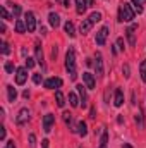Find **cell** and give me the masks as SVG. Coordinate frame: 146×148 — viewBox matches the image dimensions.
Listing matches in <instances>:
<instances>
[{"label":"cell","instance_id":"4dcf8cb0","mask_svg":"<svg viewBox=\"0 0 146 148\" xmlns=\"http://www.w3.org/2000/svg\"><path fill=\"white\" fill-rule=\"evenodd\" d=\"M0 47H2V53H3V55H9V53H10V48H9V43H5V41H2V43H0Z\"/></svg>","mask_w":146,"mask_h":148},{"label":"cell","instance_id":"60d3db41","mask_svg":"<svg viewBox=\"0 0 146 148\" xmlns=\"http://www.w3.org/2000/svg\"><path fill=\"white\" fill-rule=\"evenodd\" d=\"M3 148H16V143H14V141H7Z\"/></svg>","mask_w":146,"mask_h":148},{"label":"cell","instance_id":"bcb514c9","mask_svg":"<svg viewBox=\"0 0 146 148\" xmlns=\"http://www.w3.org/2000/svg\"><path fill=\"white\" fill-rule=\"evenodd\" d=\"M98 148H107V147H103V145H100V147H98Z\"/></svg>","mask_w":146,"mask_h":148},{"label":"cell","instance_id":"e0dca14e","mask_svg":"<svg viewBox=\"0 0 146 148\" xmlns=\"http://www.w3.org/2000/svg\"><path fill=\"white\" fill-rule=\"evenodd\" d=\"M7 95H9V102H16L17 98V91L12 84H7Z\"/></svg>","mask_w":146,"mask_h":148},{"label":"cell","instance_id":"f35d334b","mask_svg":"<svg viewBox=\"0 0 146 148\" xmlns=\"http://www.w3.org/2000/svg\"><path fill=\"white\" fill-rule=\"evenodd\" d=\"M89 117H91V119L96 117V109H95V107H91V110H89Z\"/></svg>","mask_w":146,"mask_h":148},{"label":"cell","instance_id":"e575fe53","mask_svg":"<svg viewBox=\"0 0 146 148\" xmlns=\"http://www.w3.org/2000/svg\"><path fill=\"white\" fill-rule=\"evenodd\" d=\"M107 141H108V133H107V131H103V134H102V145H103V147H107Z\"/></svg>","mask_w":146,"mask_h":148},{"label":"cell","instance_id":"4316f807","mask_svg":"<svg viewBox=\"0 0 146 148\" xmlns=\"http://www.w3.org/2000/svg\"><path fill=\"white\" fill-rule=\"evenodd\" d=\"M143 2L141 0H132V5H134V12H138V14H141L143 12V5H141Z\"/></svg>","mask_w":146,"mask_h":148},{"label":"cell","instance_id":"ba28073f","mask_svg":"<svg viewBox=\"0 0 146 148\" xmlns=\"http://www.w3.org/2000/svg\"><path fill=\"white\" fill-rule=\"evenodd\" d=\"M60 86H62L60 77H48L45 81V88H48V90H55V88H60Z\"/></svg>","mask_w":146,"mask_h":148},{"label":"cell","instance_id":"52a82bcc","mask_svg":"<svg viewBox=\"0 0 146 148\" xmlns=\"http://www.w3.org/2000/svg\"><path fill=\"white\" fill-rule=\"evenodd\" d=\"M136 29H138L136 24H131V26L126 29V36H127V40H129V45H131V47L136 45Z\"/></svg>","mask_w":146,"mask_h":148},{"label":"cell","instance_id":"ac0fdd59","mask_svg":"<svg viewBox=\"0 0 146 148\" xmlns=\"http://www.w3.org/2000/svg\"><path fill=\"white\" fill-rule=\"evenodd\" d=\"M77 134L83 136V138L88 134V127H86V122H84V121H79V122H77Z\"/></svg>","mask_w":146,"mask_h":148},{"label":"cell","instance_id":"cb8c5ba5","mask_svg":"<svg viewBox=\"0 0 146 148\" xmlns=\"http://www.w3.org/2000/svg\"><path fill=\"white\" fill-rule=\"evenodd\" d=\"M10 5H12V17H14V19H17V17L21 16L23 9H21V5H17V3H10Z\"/></svg>","mask_w":146,"mask_h":148},{"label":"cell","instance_id":"7402d4cb","mask_svg":"<svg viewBox=\"0 0 146 148\" xmlns=\"http://www.w3.org/2000/svg\"><path fill=\"white\" fill-rule=\"evenodd\" d=\"M134 119H136V124L139 126V129H143V127H145V115H143V110L138 112Z\"/></svg>","mask_w":146,"mask_h":148},{"label":"cell","instance_id":"74e56055","mask_svg":"<svg viewBox=\"0 0 146 148\" xmlns=\"http://www.w3.org/2000/svg\"><path fill=\"white\" fill-rule=\"evenodd\" d=\"M57 53H59V48H57V45H53V48H52V57L57 59Z\"/></svg>","mask_w":146,"mask_h":148},{"label":"cell","instance_id":"83f0119b","mask_svg":"<svg viewBox=\"0 0 146 148\" xmlns=\"http://www.w3.org/2000/svg\"><path fill=\"white\" fill-rule=\"evenodd\" d=\"M88 19H89V21H91V23L95 24V23H98V21H102V14H100V12H93V14H91V16H89Z\"/></svg>","mask_w":146,"mask_h":148},{"label":"cell","instance_id":"5bb4252c","mask_svg":"<svg viewBox=\"0 0 146 148\" xmlns=\"http://www.w3.org/2000/svg\"><path fill=\"white\" fill-rule=\"evenodd\" d=\"M48 23H50V26L59 28V24H60V17H59V14H57V12H50V14H48Z\"/></svg>","mask_w":146,"mask_h":148},{"label":"cell","instance_id":"30bf717a","mask_svg":"<svg viewBox=\"0 0 146 148\" xmlns=\"http://www.w3.org/2000/svg\"><path fill=\"white\" fill-rule=\"evenodd\" d=\"M77 88V93H79V100H81V105H83V109L88 105V97H86V86H83V84H77L76 86Z\"/></svg>","mask_w":146,"mask_h":148},{"label":"cell","instance_id":"277c9868","mask_svg":"<svg viewBox=\"0 0 146 148\" xmlns=\"http://www.w3.org/2000/svg\"><path fill=\"white\" fill-rule=\"evenodd\" d=\"M53 124H55V115H53V114L43 115V131H45V133H50L52 127H53Z\"/></svg>","mask_w":146,"mask_h":148},{"label":"cell","instance_id":"f1b7e54d","mask_svg":"<svg viewBox=\"0 0 146 148\" xmlns=\"http://www.w3.org/2000/svg\"><path fill=\"white\" fill-rule=\"evenodd\" d=\"M139 73H141V79L146 83V60L141 62V66H139Z\"/></svg>","mask_w":146,"mask_h":148},{"label":"cell","instance_id":"f6af8a7d","mask_svg":"<svg viewBox=\"0 0 146 148\" xmlns=\"http://www.w3.org/2000/svg\"><path fill=\"white\" fill-rule=\"evenodd\" d=\"M93 5V0H88V7H91Z\"/></svg>","mask_w":146,"mask_h":148},{"label":"cell","instance_id":"836d02e7","mask_svg":"<svg viewBox=\"0 0 146 148\" xmlns=\"http://www.w3.org/2000/svg\"><path fill=\"white\" fill-rule=\"evenodd\" d=\"M41 81H43V76L41 74H33V83L35 84H40Z\"/></svg>","mask_w":146,"mask_h":148},{"label":"cell","instance_id":"7c38bea8","mask_svg":"<svg viewBox=\"0 0 146 148\" xmlns=\"http://www.w3.org/2000/svg\"><path fill=\"white\" fill-rule=\"evenodd\" d=\"M122 103H124V93H122L120 88H117L115 90V97H113V105L115 107H122Z\"/></svg>","mask_w":146,"mask_h":148},{"label":"cell","instance_id":"9a60e30c","mask_svg":"<svg viewBox=\"0 0 146 148\" xmlns=\"http://www.w3.org/2000/svg\"><path fill=\"white\" fill-rule=\"evenodd\" d=\"M88 9V0H76V10L77 14H84Z\"/></svg>","mask_w":146,"mask_h":148},{"label":"cell","instance_id":"6da1fadb","mask_svg":"<svg viewBox=\"0 0 146 148\" xmlns=\"http://www.w3.org/2000/svg\"><path fill=\"white\" fill-rule=\"evenodd\" d=\"M134 9L129 5V3H122L119 7V21L120 23H131L134 19Z\"/></svg>","mask_w":146,"mask_h":148},{"label":"cell","instance_id":"ffe728a7","mask_svg":"<svg viewBox=\"0 0 146 148\" xmlns=\"http://www.w3.org/2000/svg\"><path fill=\"white\" fill-rule=\"evenodd\" d=\"M64 29H65V33H67V35H69L71 38H74V36H76V29H74V24L71 23V21H67V23H65Z\"/></svg>","mask_w":146,"mask_h":148},{"label":"cell","instance_id":"d4e9b609","mask_svg":"<svg viewBox=\"0 0 146 148\" xmlns=\"http://www.w3.org/2000/svg\"><path fill=\"white\" fill-rule=\"evenodd\" d=\"M26 29H28V28H26V23L21 21V19H17V21H16V31H17V33H24Z\"/></svg>","mask_w":146,"mask_h":148},{"label":"cell","instance_id":"484cf974","mask_svg":"<svg viewBox=\"0 0 146 148\" xmlns=\"http://www.w3.org/2000/svg\"><path fill=\"white\" fill-rule=\"evenodd\" d=\"M0 14H2V19H3V21H9V19H14V17H12V16H10L9 12H7V9H5L3 5L0 7Z\"/></svg>","mask_w":146,"mask_h":148},{"label":"cell","instance_id":"44dd1931","mask_svg":"<svg viewBox=\"0 0 146 148\" xmlns=\"http://www.w3.org/2000/svg\"><path fill=\"white\" fill-rule=\"evenodd\" d=\"M55 102H57V105H59L60 109L65 105V97L62 95V91H57V93H55Z\"/></svg>","mask_w":146,"mask_h":148},{"label":"cell","instance_id":"ee69618b","mask_svg":"<svg viewBox=\"0 0 146 148\" xmlns=\"http://www.w3.org/2000/svg\"><path fill=\"white\" fill-rule=\"evenodd\" d=\"M122 148H132V147H131L129 143H124V145H122Z\"/></svg>","mask_w":146,"mask_h":148},{"label":"cell","instance_id":"9c48e42d","mask_svg":"<svg viewBox=\"0 0 146 148\" xmlns=\"http://www.w3.org/2000/svg\"><path fill=\"white\" fill-rule=\"evenodd\" d=\"M107 36H108V28H107V26H103V28L96 33V45H105Z\"/></svg>","mask_w":146,"mask_h":148},{"label":"cell","instance_id":"8fae6325","mask_svg":"<svg viewBox=\"0 0 146 148\" xmlns=\"http://www.w3.org/2000/svg\"><path fill=\"white\" fill-rule=\"evenodd\" d=\"M83 81H84V84H86L88 90L95 88V76L91 73H83Z\"/></svg>","mask_w":146,"mask_h":148},{"label":"cell","instance_id":"8d00e7d4","mask_svg":"<svg viewBox=\"0 0 146 148\" xmlns=\"http://www.w3.org/2000/svg\"><path fill=\"white\" fill-rule=\"evenodd\" d=\"M122 73H124V76H126V77H129V76H131V74H129V66H127V64L122 67Z\"/></svg>","mask_w":146,"mask_h":148},{"label":"cell","instance_id":"5b68a950","mask_svg":"<svg viewBox=\"0 0 146 148\" xmlns=\"http://www.w3.org/2000/svg\"><path fill=\"white\" fill-rule=\"evenodd\" d=\"M26 79H28V67H17L16 69V83L21 86L26 83Z\"/></svg>","mask_w":146,"mask_h":148},{"label":"cell","instance_id":"ab89813d","mask_svg":"<svg viewBox=\"0 0 146 148\" xmlns=\"http://www.w3.org/2000/svg\"><path fill=\"white\" fill-rule=\"evenodd\" d=\"M0 140H5V127H0Z\"/></svg>","mask_w":146,"mask_h":148},{"label":"cell","instance_id":"8992f818","mask_svg":"<svg viewBox=\"0 0 146 148\" xmlns=\"http://www.w3.org/2000/svg\"><path fill=\"white\" fill-rule=\"evenodd\" d=\"M29 115H31V112H29L28 109H26V107H24V109H21V110H19L17 117H16V122H17L19 126H24V124L29 121Z\"/></svg>","mask_w":146,"mask_h":148},{"label":"cell","instance_id":"603a6c76","mask_svg":"<svg viewBox=\"0 0 146 148\" xmlns=\"http://www.w3.org/2000/svg\"><path fill=\"white\" fill-rule=\"evenodd\" d=\"M79 102H81V100L77 98L76 93H69V103H71V107H74V109L79 107Z\"/></svg>","mask_w":146,"mask_h":148},{"label":"cell","instance_id":"d590c367","mask_svg":"<svg viewBox=\"0 0 146 148\" xmlns=\"http://www.w3.org/2000/svg\"><path fill=\"white\" fill-rule=\"evenodd\" d=\"M29 147L31 148L36 147V136H35V134H29Z\"/></svg>","mask_w":146,"mask_h":148},{"label":"cell","instance_id":"4fadbf2b","mask_svg":"<svg viewBox=\"0 0 146 148\" xmlns=\"http://www.w3.org/2000/svg\"><path fill=\"white\" fill-rule=\"evenodd\" d=\"M95 69H96V76H103V59H102V53H96Z\"/></svg>","mask_w":146,"mask_h":148},{"label":"cell","instance_id":"d6a6232c","mask_svg":"<svg viewBox=\"0 0 146 148\" xmlns=\"http://www.w3.org/2000/svg\"><path fill=\"white\" fill-rule=\"evenodd\" d=\"M26 67H28V69H33V67H35V59L28 57V59H26Z\"/></svg>","mask_w":146,"mask_h":148},{"label":"cell","instance_id":"7bdbcfd3","mask_svg":"<svg viewBox=\"0 0 146 148\" xmlns=\"http://www.w3.org/2000/svg\"><path fill=\"white\" fill-rule=\"evenodd\" d=\"M0 31H2V33H5V24H3V23L0 24Z\"/></svg>","mask_w":146,"mask_h":148},{"label":"cell","instance_id":"7a4b0ae2","mask_svg":"<svg viewBox=\"0 0 146 148\" xmlns=\"http://www.w3.org/2000/svg\"><path fill=\"white\" fill-rule=\"evenodd\" d=\"M65 69L71 74V79H76L77 77V73H76V53H74V48H69L67 50V55H65Z\"/></svg>","mask_w":146,"mask_h":148},{"label":"cell","instance_id":"2e32d148","mask_svg":"<svg viewBox=\"0 0 146 148\" xmlns=\"http://www.w3.org/2000/svg\"><path fill=\"white\" fill-rule=\"evenodd\" d=\"M91 26H93V23L89 21V19H83V23H81V33L83 35H86V33H89L91 31Z\"/></svg>","mask_w":146,"mask_h":148},{"label":"cell","instance_id":"d6986e66","mask_svg":"<svg viewBox=\"0 0 146 148\" xmlns=\"http://www.w3.org/2000/svg\"><path fill=\"white\" fill-rule=\"evenodd\" d=\"M35 52H36V60L41 64V66H45L43 64V48H41V45H40V41L36 40V47H35Z\"/></svg>","mask_w":146,"mask_h":148},{"label":"cell","instance_id":"f546056e","mask_svg":"<svg viewBox=\"0 0 146 148\" xmlns=\"http://www.w3.org/2000/svg\"><path fill=\"white\" fill-rule=\"evenodd\" d=\"M115 48H117L119 52L124 50V38H117V41H115Z\"/></svg>","mask_w":146,"mask_h":148},{"label":"cell","instance_id":"1f68e13d","mask_svg":"<svg viewBox=\"0 0 146 148\" xmlns=\"http://www.w3.org/2000/svg\"><path fill=\"white\" fill-rule=\"evenodd\" d=\"M5 73L7 74L14 73V64H12V62H7V64H5Z\"/></svg>","mask_w":146,"mask_h":148},{"label":"cell","instance_id":"b9f144b4","mask_svg":"<svg viewBox=\"0 0 146 148\" xmlns=\"http://www.w3.org/2000/svg\"><path fill=\"white\" fill-rule=\"evenodd\" d=\"M41 148H48V140H43L41 141Z\"/></svg>","mask_w":146,"mask_h":148},{"label":"cell","instance_id":"3957f363","mask_svg":"<svg viewBox=\"0 0 146 148\" xmlns=\"http://www.w3.org/2000/svg\"><path fill=\"white\" fill-rule=\"evenodd\" d=\"M24 23H26V28H28V31L29 33H33L35 29H36V19H35V14L31 12V10H28L26 14H24Z\"/></svg>","mask_w":146,"mask_h":148},{"label":"cell","instance_id":"7dc6e473","mask_svg":"<svg viewBox=\"0 0 146 148\" xmlns=\"http://www.w3.org/2000/svg\"><path fill=\"white\" fill-rule=\"evenodd\" d=\"M141 2H146V0H141Z\"/></svg>","mask_w":146,"mask_h":148}]
</instances>
